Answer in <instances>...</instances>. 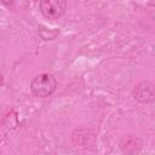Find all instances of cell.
Returning a JSON list of instances; mask_svg holds the SVG:
<instances>
[{
  "label": "cell",
  "instance_id": "7a4b0ae2",
  "mask_svg": "<svg viewBox=\"0 0 155 155\" xmlns=\"http://www.w3.org/2000/svg\"><path fill=\"white\" fill-rule=\"evenodd\" d=\"M67 8V2L64 0H42L40 1V11L47 19L61 18Z\"/></svg>",
  "mask_w": 155,
  "mask_h": 155
},
{
  "label": "cell",
  "instance_id": "6da1fadb",
  "mask_svg": "<svg viewBox=\"0 0 155 155\" xmlns=\"http://www.w3.org/2000/svg\"><path fill=\"white\" fill-rule=\"evenodd\" d=\"M57 87V80L52 74H40L30 84V90L36 97H47Z\"/></svg>",
  "mask_w": 155,
  "mask_h": 155
},
{
  "label": "cell",
  "instance_id": "277c9868",
  "mask_svg": "<svg viewBox=\"0 0 155 155\" xmlns=\"http://www.w3.org/2000/svg\"><path fill=\"white\" fill-rule=\"evenodd\" d=\"M142 147V143L138 138L136 137H132V136H128V137H124L120 142V148L122 149L124 153L126 154H134L137 153Z\"/></svg>",
  "mask_w": 155,
  "mask_h": 155
},
{
  "label": "cell",
  "instance_id": "3957f363",
  "mask_svg": "<svg viewBox=\"0 0 155 155\" xmlns=\"http://www.w3.org/2000/svg\"><path fill=\"white\" fill-rule=\"evenodd\" d=\"M133 97L140 103H153L155 99L154 84L150 81L139 82L133 90Z\"/></svg>",
  "mask_w": 155,
  "mask_h": 155
}]
</instances>
